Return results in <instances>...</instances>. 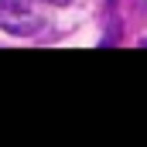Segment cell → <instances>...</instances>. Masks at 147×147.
Segmentation results:
<instances>
[{"label": "cell", "instance_id": "cell-1", "mask_svg": "<svg viewBox=\"0 0 147 147\" xmlns=\"http://www.w3.org/2000/svg\"><path fill=\"white\" fill-rule=\"evenodd\" d=\"M0 28L7 34L31 38V34H38L45 28V21L31 7V0H0Z\"/></svg>", "mask_w": 147, "mask_h": 147}, {"label": "cell", "instance_id": "cell-2", "mask_svg": "<svg viewBox=\"0 0 147 147\" xmlns=\"http://www.w3.org/2000/svg\"><path fill=\"white\" fill-rule=\"evenodd\" d=\"M45 3H55V7H65V3H72V0H45Z\"/></svg>", "mask_w": 147, "mask_h": 147}]
</instances>
